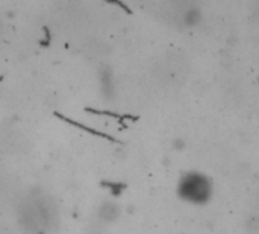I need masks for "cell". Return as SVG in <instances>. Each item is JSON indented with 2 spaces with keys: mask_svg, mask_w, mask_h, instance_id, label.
Masks as SVG:
<instances>
[{
  "mask_svg": "<svg viewBox=\"0 0 259 234\" xmlns=\"http://www.w3.org/2000/svg\"><path fill=\"white\" fill-rule=\"evenodd\" d=\"M178 195L190 204L203 206L212 196V183L200 172H188L179 180Z\"/></svg>",
  "mask_w": 259,
  "mask_h": 234,
  "instance_id": "1",
  "label": "cell"
},
{
  "mask_svg": "<svg viewBox=\"0 0 259 234\" xmlns=\"http://www.w3.org/2000/svg\"><path fill=\"white\" fill-rule=\"evenodd\" d=\"M200 20H202V12L199 8H188L184 11L182 21L185 26H196L200 23Z\"/></svg>",
  "mask_w": 259,
  "mask_h": 234,
  "instance_id": "2",
  "label": "cell"
},
{
  "mask_svg": "<svg viewBox=\"0 0 259 234\" xmlns=\"http://www.w3.org/2000/svg\"><path fill=\"white\" fill-rule=\"evenodd\" d=\"M184 146H185V143H184L182 140L175 142V148H176V149H184Z\"/></svg>",
  "mask_w": 259,
  "mask_h": 234,
  "instance_id": "3",
  "label": "cell"
}]
</instances>
